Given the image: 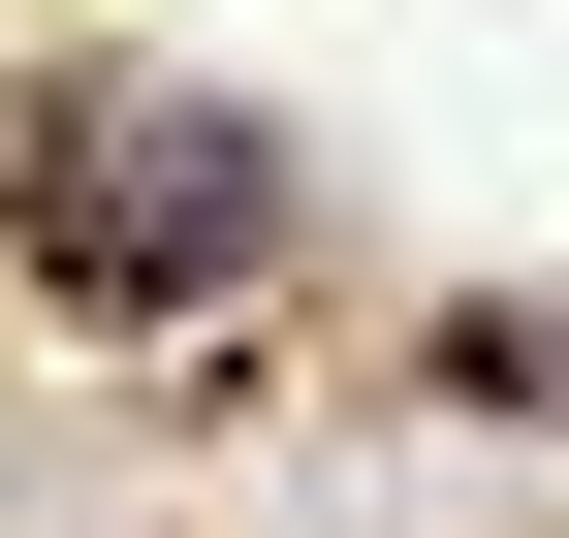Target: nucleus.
<instances>
[{
	"label": "nucleus",
	"instance_id": "f257e3e1",
	"mask_svg": "<svg viewBox=\"0 0 569 538\" xmlns=\"http://www.w3.org/2000/svg\"><path fill=\"white\" fill-rule=\"evenodd\" d=\"M253 253H284V127L253 96H159V63H127V96L32 127V286L159 317V286H253Z\"/></svg>",
	"mask_w": 569,
	"mask_h": 538
}]
</instances>
